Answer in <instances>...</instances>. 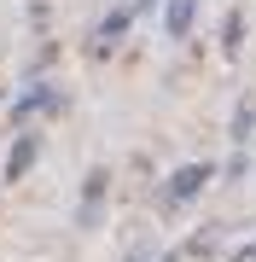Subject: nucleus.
<instances>
[{"instance_id":"1","label":"nucleus","mask_w":256,"mask_h":262,"mask_svg":"<svg viewBox=\"0 0 256 262\" xmlns=\"http://www.w3.org/2000/svg\"><path fill=\"white\" fill-rule=\"evenodd\" d=\"M204 181H210V163H192L187 175H175V181H169V198H175V204H180V198H192V192L204 187Z\"/></svg>"},{"instance_id":"2","label":"nucleus","mask_w":256,"mask_h":262,"mask_svg":"<svg viewBox=\"0 0 256 262\" xmlns=\"http://www.w3.org/2000/svg\"><path fill=\"white\" fill-rule=\"evenodd\" d=\"M29 163H35V134H18V146H12V163H6V181L29 175Z\"/></svg>"},{"instance_id":"3","label":"nucleus","mask_w":256,"mask_h":262,"mask_svg":"<svg viewBox=\"0 0 256 262\" xmlns=\"http://www.w3.org/2000/svg\"><path fill=\"white\" fill-rule=\"evenodd\" d=\"M47 105H53V94H47V88H41V94H24L18 105H12V122H29L35 111H47Z\"/></svg>"},{"instance_id":"4","label":"nucleus","mask_w":256,"mask_h":262,"mask_svg":"<svg viewBox=\"0 0 256 262\" xmlns=\"http://www.w3.org/2000/svg\"><path fill=\"white\" fill-rule=\"evenodd\" d=\"M192 24V0H169V35H187Z\"/></svg>"},{"instance_id":"5","label":"nucleus","mask_w":256,"mask_h":262,"mask_svg":"<svg viewBox=\"0 0 256 262\" xmlns=\"http://www.w3.org/2000/svg\"><path fill=\"white\" fill-rule=\"evenodd\" d=\"M233 262H256V245H245V251H239V256H233Z\"/></svg>"},{"instance_id":"6","label":"nucleus","mask_w":256,"mask_h":262,"mask_svg":"<svg viewBox=\"0 0 256 262\" xmlns=\"http://www.w3.org/2000/svg\"><path fill=\"white\" fill-rule=\"evenodd\" d=\"M163 262H180V256H163Z\"/></svg>"}]
</instances>
